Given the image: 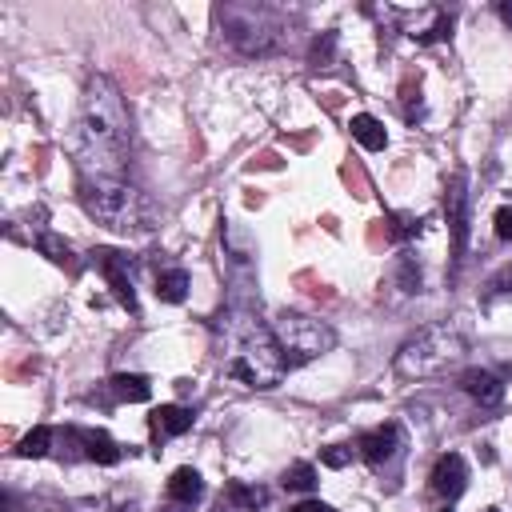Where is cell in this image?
<instances>
[{
    "instance_id": "6da1fadb",
    "label": "cell",
    "mask_w": 512,
    "mask_h": 512,
    "mask_svg": "<svg viewBox=\"0 0 512 512\" xmlns=\"http://www.w3.org/2000/svg\"><path fill=\"white\" fill-rule=\"evenodd\" d=\"M132 124L120 88L108 76H88L76 120V160L84 176H120L128 164Z\"/></svg>"
},
{
    "instance_id": "7a4b0ae2",
    "label": "cell",
    "mask_w": 512,
    "mask_h": 512,
    "mask_svg": "<svg viewBox=\"0 0 512 512\" xmlns=\"http://www.w3.org/2000/svg\"><path fill=\"white\" fill-rule=\"evenodd\" d=\"M216 344H220V364L232 380H240L244 388H276L288 360L272 336V324H264L260 316L244 312V308H228L224 316L212 320Z\"/></svg>"
},
{
    "instance_id": "3957f363",
    "label": "cell",
    "mask_w": 512,
    "mask_h": 512,
    "mask_svg": "<svg viewBox=\"0 0 512 512\" xmlns=\"http://www.w3.org/2000/svg\"><path fill=\"white\" fill-rule=\"evenodd\" d=\"M76 192H80V208L96 224H104L112 232H144V228H152L148 196L140 188H132L128 180H120V176H80Z\"/></svg>"
},
{
    "instance_id": "277c9868",
    "label": "cell",
    "mask_w": 512,
    "mask_h": 512,
    "mask_svg": "<svg viewBox=\"0 0 512 512\" xmlns=\"http://www.w3.org/2000/svg\"><path fill=\"white\" fill-rule=\"evenodd\" d=\"M468 352V336L456 328V324H428L420 328L416 336H408L396 356H392V372L400 380H428V376H440L448 372L452 364H460Z\"/></svg>"
},
{
    "instance_id": "5b68a950",
    "label": "cell",
    "mask_w": 512,
    "mask_h": 512,
    "mask_svg": "<svg viewBox=\"0 0 512 512\" xmlns=\"http://www.w3.org/2000/svg\"><path fill=\"white\" fill-rule=\"evenodd\" d=\"M272 336H276V344H280L288 368L308 364V360L324 356V352L336 344V332H332L324 320H312V316H304V312H280V316L272 320Z\"/></svg>"
},
{
    "instance_id": "8992f818",
    "label": "cell",
    "mask_w": 512,
    "mask_h": 512,
    "mask_svg": "<svg viewBox=\"0 0 512 512\" xmlns=\"http://www.w3.org/2000/svg\"><path fill=\"white\" fill-rule=\"evenodd\" d=\"M220 24H224V36L244 56H268L280 44V24L272 20L268 8H224Z\"/></svg>"
},
{
    "instance_id": "52a82bcc",
    "label": "cell",
    "mask_w": 512,
    "mask_h": 512,
    "mask_svg": "<svg viewBox=\"0 0 512 512\" xmlns=\"http://www.w3.org/2000/svg\"><path fill=\"white\" fill-rule=\"evenodd\" d=\"M56 444H60V456L64 460H92V464H116L124 456V448L100 432V428H60L56 432Z\"/></svg>"
},
{
    "instance_id": "ba28073f",
    "label": "cell",
    "mask_w": 512,
    "mask_h": 512,
    "mask_svg": "<svg viewBox=\"0 0 512 512\" xmlns=\"http://www.w3.org/2000/svg\"><path fill=\"white\" fill-rule=\"evenodd\" d=\"M444 220L452 232V276H456L468 244V176L464 172H452L444 184Z\"/></svg>"
},
{
    "instance_id": "9c48e42d",
    "label": "cell",
    "mask_w": 512,
    "mask_h": 512,
    "mask_svg": "<svg viewBox=\"0 0 512 512\" xmlns=\"http://www.w3.org/2000/svg\"><path fill=\"white\" fill-rule=\"evenodd\" d=\"M92 264L100 268V276L108 280V288L116 292V300L136 312V280H132V256L116 252V248H92Z\"/></svg>"
},
{
    "instance_id": "30bf717a",
    "label": "cell",
    "mask_w": 512,
    "mask_h": 512,
    "mask_svg": "<svg viewBox=\"0 0 512 512\" xmlns=\"http://www.w3.org/2000/svg\"><path fill=\"white\" fill-rule=\"evenodd\" d=\"M400 448H404V432H400V424H380V428H368V432H360V440H356V452L372 464V468H384L392 456H400Z\"/></svg>"
},
{
    "instance_id": "8fae6325",
    "label": "cell",
    "mask_w": 512,
    "mask_h": 512,
    "mask_svg": "<svg viewBox=\"0 0 512 512\" xmlns=\"http://www.w3.org/2000/svg\"><path fill=\"white\" fill-rule=\"evenodd\" d=\"M428 484H432V492H436L440 500H456V496L468 488V464H464V456H460V452H444V456L432 464Z\"/></svg>"
},
{
    "instance_id": "7c38bea8",
    "label": "cell",
    "mask_w": 512,
    "mask_h": 512,
    "mask_svg": "<svg viewBox=\"0 0 512 512\" xmlns=\"http://www.w3.org/2000/svg\"><path fill=\"white\" fill-rule=\"evenodd\" d=\"M192 424H196V412L184 408V404H160V408H152V416H148V432H152L156 444H164V440H172V436H184Z\"/></svg>"
},
{
    "instance_id": "4fadbf2b",
    "label": "cell",
    "mask_w": 512,
    "mask_h": 512,
    "mask_svg": "<svg viewBox=\"0 0 512 512\" xmlns=\"http://www.w3.org/2000/svg\"><path fill=\"white\" fill-rule=\"evenodd\" d=\"M460 388H464L480 408H496V404L504 400V384H500V376H492L488 368H468V372L460 376Z\"/></svg>"
},
{
    "instance_id": "5bb4252c",
    "label": "cell",
    "mask_w": 512,
    "mask_h": 512,
    "mask_svg": "<svg viewBox=\"0 0 512 512\" xmlns=\"http://www.w3.org/2000/svg\"><path fill=\"white\" fill-rule=\"evenodd\" d=\"M168 500L172 504H180V508H192V504H200V496H204V480H200V472L196 468H176L172 476H168Z\"/></svg>"
},
{
    "instance_id": "9a60e30c",
    "label": "cell",
    "mask_w": 512,
    "mask_h": 512,
    "mask_svg": "<svg viewBox=\"0 0 512 512\" xmlns=\"http://www.w3.org/2000/svg\"><path fill=\"white\" fill-rule=\"evenodd\" d=\"M104 388H108V396H112L116 404H140V400L152 396V384H148V376H140V372H116Z\"/></svg>"
},
{
    "instance_id": "2e32d148",
    "label": "cell",
    "mask_w": 512,
    "mask_h": 512,
    "mask_svg": "<svg viewBox=\"0 0 512 512\" xmlns=\"http://www.w3.org/2000/svg\"><path fill=\"white\" fill-rule=\"evenodd\" d=\"M224 504L244 508V512H260V508H268V488H260V484H244V480H228V488H224Z\"/></svg>"
},
{
    "instance_id": "e0dca14e",
    "label": "cell",
    "mask_w": 512,
    "mask_h": 512,
    "mask_svg": "<svg viewBox=\"0 0 512 512\" xmlns=\"http://www.w3.org/2000/svg\"><path fill=\"white\" fill-rule=\"evenodd\" d=\"M352 140L360 144V148H368V152H380L384 144H388V132H384V124L376 120V116H368V112H360V116H352Z\"/></svg>"
},
{
    "instance_id": "ac0fdd59",
    "label": "cell",
    "mask_w": 512,
    "mask_h": 512,
    "mask_svg": "<svg viewBox=\"0 0 512 512\" xmlns=\"http://www.w3.org/2000/svg\"><path fill=\"white\" fill-rule=\"evenodd\" d=\"M156 296L164 304H180L188 296V272L184 268H160L156 272Z\"/></svg>"
},
{
    "instance_id": "d6986e66",
    "label": "cell",
    "mask_w": 512,
    "mask_h": 512,
    "mask_svg": "<svg viewBox=\"0 0 512 512\" xmlns=\"http://www.w3.org/2000/svg\"><path fill=\"white\" fill-rule=\"evenodd\" d=\"M36 248L52 260V264H60V268H68V272H76V260H72V248H68V240H60L56 232H40L36 236Z\"/></svg>"
},
{
    "instance_id": "ffe728a7",
    "label": "cell",
    "mask_w": 512,
    "mask_h": 512,
    "mask_svg": "<svg viewBox=\"0 0 512 512\" xmlns=\"http://www.w3.org/2000/svg\"><path fill=\"white\" fill-rule=\"evenodd\" d=\"M52 440H56V432L52 428H32L20 444H16V456H24V460H36V456H48V448H52Z\"/></svg>"
},
{
    "instance_id": "44dd1931",
    "label": "cell",
    "mask_w": 512,
    "mask_h": 512,
    "mask_svg": "<svg viewBox=\"0 0 512 512\" xmlns=\"http://www.w3.org/2000/svg\"><path fill=\"white\" fill-rule=\"evenodd\" d=\"M280 484H284L288 492H312V488H316V468H312L308 460H296V464L284 468Z\"/></svg>"
},
{
    "instance_id": "7402d4cb",
    "label": "cell",
    "mask_w": 512,
    "mask_h": 512,
    "mask_svg": "<svg viewBox=\"0 0 512 512\" xmlns=\"http://www.w3.org/2000/svg\"><path fill=\"white\" fill-rule=\"evenodd\" d=\"M388 236L404 244V240L420 236V220H416L412 212H388Z\"/></svg>"
},
{
    "instance_id": "603a6c76",
    "label": "cell",
    "mask_w": 512,
    "mask_h": 512,
    "mask_svg": "<svg viewBox=\"0 0 512 512\" xmlns=\"http://www.w3.org/2000/svg\"><path fill=\"white\" fill-rule=\"evenodd\" d=\"M332 52H336V32H320V36L312 40L308 64H312V68H328V64H332Z\"/></svg>"
},
{
    "instance_id": "cb8c5ba5",
    "label": "cell",
    "mask_w": 512,
    "mask_h": 512,
    "mask_svg": "<svg viewBox=\"0 0 512 512\" xmlns=\"http://www.w3.org/2000/svg\"><path fill=\"white\" fill-rule=\"evenodd\" d=\"M448 36H452V16L448 12H436V24L424 28V32H416L412 40L416 44H436V40H448Z\"/></svg>"
},
{
    "instance_id": "d4e9b609",
    "label": "cell",
    "mask_w": 512,
    "mask_h": 512,
    "mask_svg": "<svg viewBox=\"0 0 512 512\" xmlns=\"http://www.w3.org/2000/svg\"><path fill=\"white\" fill-rule=\"evenodd\" d=\"M488 300H508L512 296V264H504L492 280H488V292H484Z\"/></svg>"
},
{
    "instance_id": "484cf974",
    "label": "cell",
    "mask_w": 512,
    "mask_h": 512,
    "mask_svg": "<svg viewBox=\"0 0 512 512\" xmlns=\"http://www.w3.org/2000/svg\"><path fill=\"white\" fill-rule=\"evenodd\" d=\"M396 272H400V288H404V292H420V268H416V260H412L408 252L400 256V268H396Z\"/></svg>"
},
{
    "instance_id": "4316f807",
    "label": "cell",
    "mask_w": 512,
    "mask_h": 512,
    "mask_svg": "<svg viewBox=\"0 0 512 512\" xmlns=\"http://www.w3.org/2000/svg\"><path fill=\"white\" fill-rule=\"evenodd\" d=\"M424 116V104H420V88H412V80L404 84V120L416 124Z\"/></svg>"
},
{
    "instance_id": "83f0119b",
    "label": "cell",
    "mask_w": 512,
    "mask_h": 512,
    "mask_svg": "<svg viewBox=\"0 0 512 512\" xmlns=\"http://www.w3.org/2000/svg\"><path fill=\"white\" fill-rule=\"evenodd\" d=\"M320 464H328V468H344V464H352V448H348V444H328V448L320 452Z\"/></svg>"
},
{
    "instance_id": "f1b7e54d",
    "label": "cell",
    "mask_w": 512,
    "mask_h": 512,
    "mask_svg": "<svg viewBox=\"0 0 512 512\" xmlns=\"http://www.w3.org/2000/svg\"><path fill=\"white\" fill-rule=\"evenodd\" d=\"M68 512H136L132 504H120V508H112L108 500H76Z\"/></svg>"
},
{
    "instance_id": "f546056e",
    "label": "cell",
    "mask_w": 512,
    "mask_h": 512,
    "mask_svg": "<svg viewBox=\"0 0 512 512\" xmlns=\"http://www.w3.org/2000/svg\"><path fill=\"white\" fill-rule=\"evenodd\" d=\"M496 236L500 240H512V208H500L496 212Z\"/></svg>"
},
{
    "instance_id": "4dcf8cb0",
    "label": "cell",
    "mask_w": 512,
    "mask_h": 512,
    "mask_svg": "<svg viewBox=\"0 0 512 512\" xmlns=\"http://www.w3.org/2000/svg\"><path fill=\"white\" fill-rule=\"evenodd\" d=\"M288 512H336V508H328L324 500H304V504H296V508H288Z\"/></svg>"
},
{
    "instance_id": "1f68e13d",
    "label": "cell",
    "mask_w": 512,
    "mask_h": 512,
    "mask_svg": "<svg viewBox=\"0 0 512 512\" xmlns=\"http://www.w3.org/2000/svg\"><path fill=\"white\" fill-rule=\"evenodd\" d=\"M500 20H504V24H512V4H500Z\"/></svg>"
},
{
    "instance_id": "d6a6232c",
    "label": "cell",
    "mask_w": 512,
    "mask_h": 512,
    "mask_svg": "<svg viewBox=\"0 0 512 512\" xmlns=\"http://www.w3.org/2000/svg\"><path fill=\"white\" fill-rule=\"evenodd\" d=\"M484 512H500V508H484Z\"/></svg>"
}]
</instances>
